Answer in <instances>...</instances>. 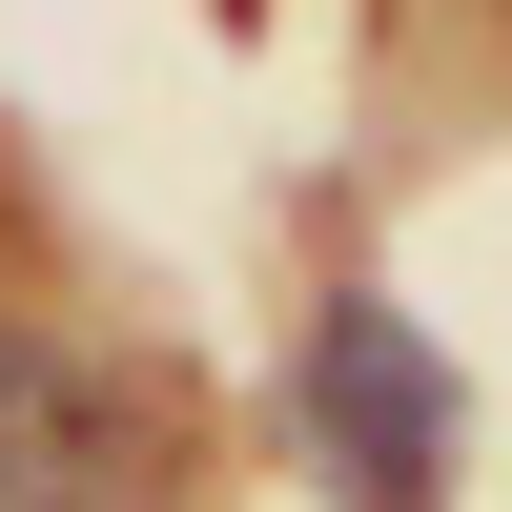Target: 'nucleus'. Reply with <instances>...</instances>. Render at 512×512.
<instances>
[{"instance_id": "f257e3e1", "label": "nucleus", "mask_w": 512, "mask_h": 512, "mask_svg": "<svg viewBox=\"0 0 512 512\" xmlns=\"http://www.w3.org/2000/svg\"><path fill=\"white\" fill-rule=\"evenodd\" d=\"M287 451H308L328 512H431L451 451H472V390L431 369V328H410L390 287H328L308 349H287Z\"/></svg>"}, {"instance_id": "f03ea898", "label": "nucleus", "mask_w": 512, "mask_h": 512, "mask_svg": "<svg viewBox=\"0 0 512 512\" xmlns=\"http://www.w3.org/2000/svg\"><path fill=\"white\" fill-rule=\"evenodd\" d=\"M164 431L103 349H62L41 308H0V512H144Z\"/></svg>"}]
</instances>
